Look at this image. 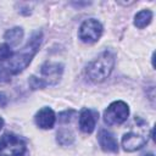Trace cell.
<instances>
[{
	"instance_id": "cell-2",
	"label": "cell",
	"mask_w": 156,
	"mask_h": 156,
	"mask_svg": "<svg viewBox=\"0 0 156 156\" xmlns=\"http://www.w3.org/2000/svg\"><path fill=\"white\" fill-rule=\"evenodd\" d=\"M115 66V55L111 51H104L93 62H90L85 69L87 77L94 83L104 82L112 72Z\"/></svg>"
},
{
	"instance_id": "cell-5",
	"label": "cell",
	"mask_w": 156,
	"mask_h": 156,
	"mask_svg": "<svg viewBox=\"0 0 156 156\" xmlns=\"http://www.w3.org/2000/svg\"><path fill=\"white\" fill-rule=\"evenodd\" d=\"M102 34V26L99 21L90 18V20H85L80 28H79V39L84 43L88 44H93L96 43Z\"/></svg>"
},
{
	"instance_id": "cell-7",
	"label": "cell",
	"mask_w": 156,
	"mask_h": 156,
	"mask_svg": "<svg viewBox=\"0 0 156 156\" xmlns=\"http://www.w3.org/2000/svg\"><path fill=\"white\" fill-rule=\"evenodd\" d=\"M147 132H129L127 134L123 135L122 138V146L126 151H135L141 149L146 143H147Z\"/></svg>"
},
{
	"instance_id": "cell-1",
	"label": "cell",
	"mask_w": 156,
	"mask_h": 156,
	"mask_svg": "<svg viewBox=\"0 0 156 156\" xmlns=\"http://www.w3.org/2000/svg\"><path fill=\"white\" fill-rule=\"evenodd\" d=\"M41 32H35L30 40L27 43V45L18 52L13 54L7 63V66H5L11 74H18L21 73L22 71H24L28 65L30 63L32 58L35 56L39 46H40V43H41Z\"/></svg>"
},
{
	"instance_id": "cell-14",
	"label": "cell",
	"mask_w": 156,
	"mask_h": 156,
	"mask_svg": "<svg viewBox=\"0 0 156 156\" xmlns=\"http://www.w3.org/2000/svg\"><path fill=\"white\" fill-rule=\"evenodd\" d=\"M12 50L9 44H0V61H5L7 58H11Z\"/></svg>"
},
{
	"instance_id": "cell-15",
	"label": "cell",
	"mask_w": 156,
	"mask_h": 156,
	"mask_svg": "<svg viewBox=\"0 0 156 156\" xmlns=\"http://www.w3.org/2000/svg\"><path fill=\"white\" fill-rule=\"evenodd\" d=\"M29 87H30L33 90H35V89H43V88H45L46 85L44 84V82H43L39 77L32 76V77L29 78Z\"/></svg>"
},
{
	"instance_id": "cell-10",
	"label": "cell",
	"mask_w": 156,
	"mask_h": 156,
	"mask_svg": "<svg viewBox=\"0 0 156 156\" xmlns=\"http://www.w3.org/2000/svg\"><path fill=\"white\" fill-rule=\"evenodd\" d=\"M99 144L101 149L106 152H117L118 151V143L112 133L107 132L106 129H101L98 135Z\"/></svg>"
},
{
	"instance_id": "cell-8",
	"label": "cell",
	"mask_w": 156,
	"mask_h": 156,
	"mask_svg": "<svg viewBox=\"0 0 156 156\" xmlns=\"http://www.w3.org/2000/svg\"><path fill=\"white\" fill-rule=\"evenodd\" d=\"M98 113L89 108H83L79 113V128L83 133L90 134L95 129Z\"/></svg>"
},
{
	"instance_id": "cell-11",
	"label": "cell",
	"mask_w": 156,
	"mask_h": 156,
	"mask_svg": "<svg viewBox=\"0 0 156 156\" xmlns=\"http://www.w3.org/2000/svg\"><path fill=\"white\" fill-rule=\"evenodd\" d=\"M23 38V29L21 27H13L9 29L4 34V39L11 45V46H17Z\"/></svg>"
},
{
	"instance_id": "cell-13",
	"label": "cell",
	"mask_w": 156,
	"mask_h": 156,
	"mask_svg": "<svg viewBox=\"0 0 156 156\" xmlns=\"http://www.w3.org/2000/svg\"><path fill=\"white\" fill-rule=\"evenodd\" d=\"M73 140H74L73 134L67 129H62V130H60L57 133V143L60 145H63V146L71 145L73 143Z\"/></svg>"
},
{
	"instance_id": "cell-4",
	"label": "cell",
	"mask_w": 156,
	"mask_h": 156,
	"mask_svg": "<svg viewBox=\"0 0 156 156\" xmlns=\"http://www.w3.org/2000/svg\"><path fill=\"white\" fill-rule=\"evenodd\" d=\"M129 116V107L124 101H115L108 105L104 112V121L108 126L121 124Z\"/></svg>"
},
{
	"instance_id": "cell-17",
	"label": "cell",
	"mask_w": 156,
	"mask_h": 156,
	"mask_svg": "<svg viewBox=\"0 0 156 156\" xmlns=\"http://www.w3.org/2000/svg\"><path fill=\"white\" fill-rule=\"evenodd\" d=\"M74 110H67L65 112H61L58 115V119L62 122V123H66V122H69L71 118H72V115H74Z\"/></svg>"
},
{
	"instance_id": "cell-9",
	"label": "cell",
	"mask_w": 156,
	"mask_h": 156,
	"mask_svg": "<svg viewBox=\"0 0 156 156\" xmlns=\"http://www.w3.org/2000/svg\"><path fill=\"white\" fill-rule=\"evenodd\" d=\"M55 112L50 107H43L35 115V123L41 129H51L55 124Z\"/></svg>"
},
{
	"instance_id": "cell-19",
	"label": "cell",
	"mask_w": 156,
	"mask_h": 156,
	"mask_svg": "<svg viewBox=\"0 0 156 156\" xmlns=\"http://www.w3.org/2000/svg\"><path fill=\"white\" fill-rule=\"evenodd\" d=\"M2 127H4V119L0 117V130L2 129Z\"/></svg>"
},
{
	"instance_id": "cell-20",
	"label": "cell",
	"mask_w": 156,
	"mask_h": 156,
	"mask_svg": "<svg viewBox=\"0 0 156 156\" xmlns=\"http://www.w3.org/2000/svg\"><path fill=\"white\" fill-rule=\"evenodd\" d=\"M143 156H154V154H145V155H143Z\"/></svg>"
},
{
	"instance_id": "cell-6",
	"label": "cell",
	"mask_w": 156,
	"mask_h": 156,
	"mask_svg": "<svg viewBox=\"0 0 156 156\" xmlns=\"http://www.w3.org/2000/svg\"><path fill=\"white\" fill-rule=\"evenodd\" d=\"M63 72V66L57 62H45L41 66L40 73L41 77H39L45 85H55L58 83L61 76Z\"/></svg>"
},
{
	"instance_id": "cell-16",
	"label": "cell",
	"mask_w": 156,
	"mask_h": 156,
	"mask_svg": "<svg viewBox=\"0 0 156 156\" xmlns=\"http://www.w3.org/2000/svg\"><path fill=\"white\" fill-rule=\"evenodd\" d=\"M11 73L5 66H0V83H7L11 80Z\"/></svg>"
},
{
	"instance_id": "cell-3",
	"label": "cell",
	"mask_w": 156,
	"mask_h": 156,
	"mask_svg": "<svg viewBox=\"0 0 156 156\" xmlns=\"http://www.w3.org/2000/svg\"><path fill=\"white\" fill-rule=\"evenodd\" d=\"M26 143L12 133H5L0 136V156H23Z\"/></svg>"
},
{
	"instance_id": "cell-18",
	"label": "cell",
	"mask_w": 156,
	"mask_h": 156,
	"mask_svg": "<svg viewBox=\"0 0 156 156\" xmlns=\"http://www.w3.org/2000/svg\"><path fill=\"white\" fill-rule=\"evenodd\" d=\"M7 105V96L4 93H0V107H5Z\"/></svg>"
},
{
	"instance_id": "cell-12",
	"label": "cell",
	"mask_w": 156,
	"mask_h": 156,
	"mask_svg": "<svg viewBox=\"0 0 156 156\" xmlns=\"http://www.w3.org/2000/svg\"><path fill=\"white\" fill-rule=\"evenodd\" d=\"M152 20V12L150 10H141L139 11L134 17V26L138 28H145L150 24Z\"/></svg>"
}]
</instances>
